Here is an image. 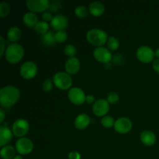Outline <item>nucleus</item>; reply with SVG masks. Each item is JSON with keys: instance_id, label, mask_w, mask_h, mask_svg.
<instances>
[{"instance_id": "obj_1", "label": "nucleus", "mask_w": 159, "mask_h": 159, "mask_svg": "<svg viewBox=\"0 0 159 159\" xmlns=\"http://www.w3.org/2000/svg\"><path fill=\"white\" fill-rule=\"evenodd\" d=\"M20 90L12 85H7L0 89V104L3 107H10L18 101Z\"/></svg>"}, {"instance_id": "obj_2", "label": "nucleus", "mask_w": 159, "mask_h": 159, "mask_svg": "<svg viewBox=\"0 0 159 159\" xmlns=\"http://www.w3.org/2000/svg\"><path fill=\"white\" fill-rule=\"evenodd\" d=\"M24 54L23 46L19 43H11L6 50V58L10 63H17L20 61Z\"/></svg>"}, {"instance_id": "obj_3", "label": "nucleus", "mask_w": 159, "mask_h": 159, "mask_svg": "<svg viewBox=\"0 0 159 159\" xmlns=\"http://www.w3.org/2000/svg\"><path fill=\"white\" fill-rule=\"evenodd\" d=\"M86 38L92 44L100 46L107 42L108 35L103 30L94 28V29L89 30L87 32Z\"/></svg>"}, {"instance_id": "obj_4", "label": "nucleus", "mask_w": 159, "mask_h": 159, "mask_svg": "<svg viewBox=\"0 0 159 159\" xmlns=\"http://www.w3.org/2000/svg\"><path fill=\"white\" fill-rule=\"evenodd\" d=\"M54 83L56 87L61 89H67L72 84V79L68 73L64 71H59L54 75Z\"/></svg>"}, {"instance_id": "obj_5", "label": "nucleus", "mask_w": 159, "mask_h": 159, "mask_svg": "<svg viewBox=\"0 0 159 159\" xmlns=\"http://www.w3.org/2000/svg\"><path fill=\"white\" fill-rule=\"evenodd\" d=\"M33 142L27 138H20L16 142V149L21 155H27L33 150Z\"/></svg>"}, {"instance_id": "obj_6", "label": "nucleus", "mask_w": 159, "mask_h": 159, "mask_svg": "<svg viewBox=\"0 0 159 159\" xmlns=\"http://www.w3.org/2000/svg\"><path fill=\"white\" fill-rule=\"evenodd\" d=\"M37 67L34 62L28 61L24 62L20 67V74L23 78L26 79L34 77L37 74Z\"/></svg>"}, {"instance_id": "obj_7", "label": "nucleus", "mask_w": 159, "mask_h": 159, "mask_svg": "<svg viewBox=\"0 0 159 159\" xmlns=\"http://www.w3.org/2000/svg\"><path fill=\"white\" fill-rule=\"evenodd\" d=\"M155 52L153 50L148 46H141L137 51V57L144 63L152 61L155 57Z\"/></svg>"}, {"instance_id": "obj_8", "label": "nucleus", "mask_w": 159, "mask_h": 159, "mask_svg": "<svg viewBox=\"0 0 159 159\" xmlns=\"http://www.w3.org/2000/svg\"><path fill=\"white\" fill-rule=\"evenodd\" d=\"M29 130V124L25 119H18L12 125V132L16 137H23Z\"/></svg>"}, {"instance_id": "obj_9", "label": "nucleus", "mask_w": 159, "mask_h": 159, "mask_svg": "<svg viewBox=\"0 0 159 159\" xmlns=\"http://www.w3.org/2000/svg\"><path fill=\"white\" fill-rule=\"evenodd\" d=\"M68 96L70 100L76 105L82 104L85 100V97H86L83 90L81 89L79 87H72L70 89Z\"/></svg>"}, {"instance_id": "obj_10", "label": "nucleus", "mask_w": 159, "mask_h": 159, "mask_svg": "<svg viewBox=\"0 0 159 159\" xmlns=\"http://www.w3.org/2000/svg\"><path fill=\"white\" fill-rule=\"evenodd\" d=\"M26 6L34 12H42L49 9L50 2L48 0H27Z\"/></svg>"}, {"instance_id": "obj_11", "label": "nucleus", "mask_w": 159, "mask_h": 159, "mask_svg": "<svg viewBox=\"0 0 159 159\" xmlns=\"http://www.w3.org/2000/svg\"><path fill=\"white\" fill-rule=\"evenodd\" d=\"M93 55L96 60L103 63H107L112 58V54L110 50L104 47H98L93 51Z\"/></svg>"}, {"instance_id": "obj_12", "label": "nucleus", "mask_w": 159, "mask_h": 159, "mask_svg": "<svg viewBox=\"0 0 159 159\" xmlns=\"http://www.w3.org/2000/svg\"><path fill=\"white\" fill-rule=\"evenodd\" d=\"M110 106L109 102L105 99H97L93 106V110L97 116H103L108 112Z\"/></svg>"}, {"instance_id": "obj_13", "label": "nucleus", "mask_w": 159, "mask_h": 159, "mask_svg": "<svg viewBox=\"0 0 159 159\" xmlns=\"http://www.w3.org/2000/svg\"><path fill=\"white\" fill-rule=\"evenodd\" d=\"M68 24V18L63 14H57L53 17L52 20L51 21V25L54 30H64V29L67 27Z\"/></svg>"}, {"instance_id": "obj_14", "label": "nucleus", "mask_w": 159, "mask_h": 159, "mask_svg": "<svg viewBox=\"0 0 159 159\" xmlns=\"http://www.w3.org/2000/svg\"><path fill=\"white\" fill-rule=\"evenodd\" d=\"M132 127V122L129 118L120 117L114 123V128L120 133H127Z\"/></svg>"}, {"instance_id": "obj_15", "label": "nucleus", "mask_w": 159, "mask_h": 159, "mask_svg": "<svg viewBox=\"0 0 159 159\" xmlns=\"http://www.w3.org/2000/svg\"><path fill=\"white\" fill-rule=\"evenodd\" d=\"M80 68L79 60L75 57H71L67 60L65 63V69L68 74H75Z\"/></svg>"}, {"instance_id": "obj_16", "label": "nucleus", "mask_w": 159, "mask_h": 159, "mask_svg": "<svg viewBox=\"0 0 159 159\" xmlns=\"http://www.w3.org/2000/svg\"><path fill=\"white\" fill-rule=\"evenodd\" d=\"M12 133L10 129L6 126L0 127V146H4L11 141Z\"/></svg>"}, {"instance_id": "obj_17", "label": "nucleus", "mask_w": 159, "mask_h": 159, "mask_svg": "<svg viewBox=\"0 0 159 159\" xmlns=\"http://www.w3.org/2000/svg\"><path fill=\"white\" fill-rule=\"evenodd\" d=\"M90 122V118L85 113H81L76 116L75 120V126L78 129H84L89 125Z\"/></svg>"}, {"instance_id": "obj_18", "label": "nucleus", "mask_w": 159, "mask_h": 159, "mask_svg": "<svg viewBox=\"0 0 159 159\" xmlns=\"http://www.w3.org/2000/svg\"><path fill=\"white\" fill-rule=\"evenodd\" d=\"M105 10L103 3L99 1H93L89 5V11L93 15L99 16L102 14Z\"/></svg>"}, {"instance_id": "obj_19", "label": "nucleus", "mask_w": 159, "mask_h": 159, "mask_svg": "<svg viewBox=\"0 0 159 159\" xmlns=\"http://www.w3.org/2000/svg\"><path fill=\"white\" fill-rule=\"evenodd\" d=\"M23 23L26 25V26L32 27V26H35L37 23H38V16L36 15L34 12H27L24 14L23 16Z\"/></svg>"}, {"instance_id": "obj_20", "label": "nucleus", "mask_w": 159, "mask_h": 159, "mask_svg": "<svg viewBox=\"0 0 159 159\" xmlns=\"http://www.w3.org/2000/svg\"><path fill=\"white\" fill-rule=\"evenodd\" d=\"M141 140L146 145H152L156 141L155 134L150 130H144L141 134Z\"/></svg>"}, {"instance_id": "obj_21", "label": "nucleus", "mask_w": 159, "mask_h": 159, "mask_svg": "<svg viewBox=\"0 0 159 159\" xmlns=\"http://www.w3.org/2000/svg\"><path fill=\"white\" fill-rule=\"evenodd\" d=\"M15 148L11 145H6L1 149L0 155L3 159H13L15 157Z\"/></svg>"}, {"instance_id": "obj_22", "label": "nucleus", "mask_w": 159, "mask_h": 159, "mask_svg": "<svg viewBox=\"0 0 159 159\" xmlns=\"http://www.w3.org/2000/svg\"><path fill=\"white\" fill-rule=\"evenodd\" d=\"M7 37L11 41H16L21 37V30L17 26H12L8 30Z\"/></svg>"}, {"instance_id": "obj_23", "label": "nucleus", "mask_w": 159, "mask_h": 159, "mask_svg": "<svg viewBox=\"0 0 159 159\" xmlns=\"http://www.w3.org/2000/svg\"><path fill=\"white\" fill-rule=\"evenodd\" d=\"M41 40L44 44L46 45H53L54 43L55 40V34L52 31H48L44 34L42 35Z\"/></svg>"}, {"instance_id": "obj_24", "label": "nucleus", "mask_w": 159, "mask_h": 159, "mask_svg": "<svg viewBox=\"0 0 159 159\" xmlns=\"http://www.w3.org/2000/svg\"><path fill=\"white\" fill-rule=\"evenodd\" d=\"M34 28H35L36 32L43 35V34H44L45 33L48 31L49 24L46 21H43H43H39L37 23V25L34 26Z\"/></svg>"}, {"instance_id": "obj_25", "label": "nucleus", "mask_w": 159, "mask_h": 159, "mask_svg": "<svg viewBox=\"0 0 159 159\" xmlns=\"http://www.w3.org/2000/svg\"><path fill=\"white\" fill-rule=\"evenodd\" d=\"M107 45H108V48H110L112 51H115V50L119 48V40L113 36H111L108 38V41H107Z\"/></svg>"}, {"instance_id": "obj_26", "label": "nucleus", "mask_w": 159, "mask_h": 159, "mask_svg": "<svg viewBox=\"0 0 159 159\" xmlns=\"http://www.w3.org/2000/svg\"><path fill=\"white\" fill-rule=\"evenodd\" d=\"M75 13L79 17H85L86 16L87 13H88V10H87V8L85 6L80 5V6H78L75 8Z\"/></svg>"}, {"instance_id": "obj_27", "label": "nucleus", "mask_w": 159, "mask_h": 159, "mask_svg": "<svg viewBox=\"0 0 159 159\" xmlns=\"http://www.w3.org/2000/svg\"><path fill=\"white\" fill-rule=\"evenodd\" d=\"M101 123L106 127H110L114 125V120L110 116H104L101 120Z\"/></svg>"}, {"instance_id": "obj_28", "label": "nucleus", "mask_w": 159, "mask_h": 159, "mask_svg": "<svg viewBox=\"0 0 159 159\" xmlns=\"http://www.w3.org/2000/svg\"><path fill=\"white\" fill-rule=\"evenodd\" d=\"M64 51H65V54L69 56L70 57H74L76 53V48L72 44H67L64 48Z\"/></svg>"}, {"instance_id": "obj_29", "label": "nucleus", "mask_w": 159, "mask_h": 159, "mask_svg": "<svg viewBox=\"0 0 159 159\" xmlns=\"http://www.w3.org/2000/svg\"><path fill=\"white\" fill-rule=\"evenodd\" d=\"M68 37V34L64 30H59L56 32L55 34V40L58 43H61V42L65 41Z\"/></svg>"}, {"instance_id": "obj_30", "label": "nucleus", "mask_w": 159, "mask_h": 159, "mask_svg": "<svg viewBox=\"0 0 159 159\" xmlns=\"http://www.w3.org/2000/svg\"><path fill=\"white\" fill-rule=\"evenodd\" d=\"M9 12V6L6 2H2L0 3V16L2 17L5 16Z\"/></svg>"}, {"instance_id": "obj_31", "label": "nucleus", "mask_w": 159, "mask_h": 159, "mask_svg": "<svg viewBox=\"0 0 159 159\" xmlns=\"http://www.w3.org/2000/svg\"><path fill=\"white\" fill-rule=\"evenodd\" d=\"M61 6V2L58 1V0H54L50 3L49 9L51 12H56L60 9Z\"/></svg>"}, {"instance_id": "obj_32", "label": "nucleus", "mask_w": 159, "mask_h": 159, "mask_svg": "<svg viewBox=\"0 0 159 159\" xmlns=\"http://www.w3.org/2000/svg\"><path fill=\"white\" fill-rule=\"evenodd\" d=\"M119 100V96L115 92H111L109 93L108 96H107V101L110 103H116L117 101Z\"/></svg>"}, {"instance_id": "obj_33", "label": "nucleus", "mask_w": 159, "mask_h": 159, "mask_svg": "<svg viewBox=\"0 0 159 159\" xmlns=\"http://www.w3.org/2000/svg\"><path fill=\"white\" fill-rule=\"evenodd\" d=\"M43 89L45 91H49L52 88V82H51V79H47L46 80L43 82Z\"/></svg>"}, {"instance_id": "obj_34", "label": "nucleus", "mask_w": 159, "mask_h": 159, "mask_svg": "<svg viewBox=\"0 0 159 159\" xmlns=\"http://www.w3.org/2000/svg\"><path fill=\"white\" fill-rule=\"evenodd\" d=\"M42 18H43V20H45V21H49V20L51 21L53 17L49 12H43V14H42Z\"/></svg>"}, {"instance_id": "obj_35", "label": "nucleus", "mask_w": 159, "mask_h": 159, "mask_svg": "<svg viewBox=\"0 0 159 159\" xmlns=\"http://www.w3.org/2000/svg\"><path fill=\"white\" fill-rule=\"evenodd\" d=\"M0 41H1V43H0V44H1V52H0V55L2 56L5 51V40L2 36H0Z\"/></svg>"}, {"instance_id": "obj_36", "label": "nucleus", "mask_w": 159, "mask_h": 159, "mask_svg": "<svg viewBox=\"0 0 159 159\" xmlns=\"http://www.w3.org/2000/svg\"><path fill=\"white\" fill-rule=\"evenodd\" d=\"M152 66H153V68L156 71L159 72V58L155 59L153 61V64H152Z\"/></svg>"}, {"instance_id": "obj_37", "label": "nucleus", "mask_w": 159, "mask_h": 159, "mask_svg": "<svg viewBox=\"0 0 159 159\" xmlns=\"http://www.w3.org/2000/svg\"><path fill=\"white\" fill-rule=\"evenodd\" d=\"M69 158L71 159H79L80 158V155L78 152H71L69 154Z\"/></svg>"}, {"instance_id": "obj_38", "label": "nucleus", "mask_w": 159, "mask_h": 159, "mask_svg": "<svg viewBox=\"0 0 159 159\" xmlns=\"http://www.w3.org/2000/svg\"><path fill=\"white\" fill-rule=\"evenodd\" d=\"M85 100H86L87 102H89V103H92V102H94L95 98L93 95H88V96L85 97Z\"/></svg>"}, {"instance_id": "obj_39", "label": "nucleus", "mask_w": 159, "mask_h": 159, "mask_svg": "<svg viewBox=\"0 0 159 159\" xmlns=\"http://www.w3.org/2000/svg\"><path fill=\"white\" fill-rule=\"evenodd\" d=\"M0 115H1V116H0V122L2 123L5 118V112L2 109H0Z\"/></svg>"}, {"instance_id": "obj_40", "label": "nucleus", "mask_w": 159, "mask_h": 159, "mask_svg": "<svg viewBox=\"0 0 159 159\" xmlns=\"http://www.w3.org/2000/svg\"><path fill=\"white\" fill-rule=\"evenodd\" d=\"M155 56H156V57H158V58H159V48H158V49H157L156 51H155Z\"/></svg>"}, {"instance_id": "obj_41", "label": "nucleus", "mask_w": 159, "mask_h": 159, "mask_svg": "<svg viewBox=\"0 0 159 159\" xmlns=\"http://www.w3.org/2000/svg\"><path fill=\"white\" fill-rule=\"evenodd\" d=\"M13 159H23L22 158V156H20V155H16V156L14 157Z\"/></svg>"}]
</instances>
